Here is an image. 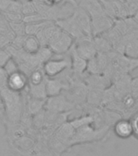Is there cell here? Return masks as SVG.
<instances>
[{
    "label": "cell",
    "instance_id": "obj_7",
    "mask_svg": "<svg viewBox=\"0 0 138 156\" xmlns=\"http://www.w3.org/2000/svg\"><path fill=\"white\" fill-rule=\"evenodd\" d=\"M74 45L78 54L87 61L94 58L97 55V51L93 41V37H86L76 41Z\"/></svg>",
    "mask_w": 138,
    "mask_h": 156
},
{
    "label": "cell",
    "instance_id": "obj_21",
    "mask_svg": "<svg viewBox=\"0 0 138 156\" xmlns=\"http://www.w3.org/2000/svg\"><path fill=\"white\" fill-rule=\"evenodd\" d=\"M1 14L5 17L9 23H19L24 22V15L21 13H11V12H2Z\"/></svg>",
    "mask_w": 138,
    "mask_h": 156
},
{
    "label": "cell",
    "instance_id": "obj_23",
    "mask_svg": "<svg viewBox=\"0 0 138 156\" xmlns=\"http://www.w3.org/2000/svg\"><path fill=\"white\" fill-rule=\"evenodd\" d=\"M3 69H4L5 72L7 73V74L8 76L19 70L18 63H17V62L16 61V59H15L14 58H12V57L10 58L9 60L7 61V63L5 64V66L3 67Z\"/></svg>",
    "mask_w": 138,
    "mask_h": 156
},
{
    "label": "cell",
    "instance_id": "obj_27",
    "mask_svg": "<svg viewBox=\"0 0 138 156\" xmlns=\"http://www.w3.org/2000/svg\"><path fill=\"white\" fill-rule=\"evenodd\" d=\"M130 121L133 129V136L138 139V111L132 116Z\"/></svg>",
    "mask_w": 138,
    "mask_h": 156
},
{
    "label": "cell",
    "instance_id": "obj_10",
    "mask_svg": "<svg viewBox=\"0 0 138 156\" xmlns=\"http://www.w3.org/2000/svg\"><path fill=\"white\" fill-rule=\"evenodd\" d=\"M79 6L83 7L91 18L107 14L100 0H80Z\"/></svg>",
    "mask_w": 138,
    "mask_h": 156
},
{
    "label": "cell",
    "instance_id": "obj_13",
    "mask_svg": "<svg viewBox=\"0 0 138 156\" xmlns=\"http://www.w3.org/2000/svg\"><path fill=\"white\" fill-rule=\"evenodd\" d=\"M67 87L61 80L56 78H46V90L48 97H53L60 94L63 89Z\"/></svg>",
    "mask_w": 138,
    "mask_h": 156
},
{
    "label": "cell",
    "instance_id": "obj_22",
    "mask_svg": "<svg viewBox=\"0 0 138 156\" xmlns=\"http://www.w3.org/2000/svg\"><path fill=\"white\" fill-rule=\"evenodd\" d=\"M11 29L14 32L16 36H24L26 35L25 33V23L19 22V23H9Z\"/></svg>",
    "mask_w": 138,
    "mask_h": 156
},
{
    "label": "cell",
    "instance_id": "obj_11",
    "mask_svg": "<svg viewBox=\"0 0 138 156\" xmlns=\"http://www.w3.org/2000/svg\"><path fill=\"white\" fill-rule=\"evenodd\" d=\"M114 132L119 138L125 139L133 136V129L130 119H118L114 124Z\"/></svg>",
    "mask_w": 138,
    "mask_h": 156
},
{
    "label": "cell",
    "instance_id": "obj_17",
    "mask_svg": "<svg viewBox=\"0 0 138 156\" xmlns=\"http://www.w3.org/2000/svg\"><path fill=\"white\" fill-rule=\"evenodd\" d=\"M93 41L97 49V53H107L112 50L111 43L102 35L94 37Z\"/></svg>",
    "mask_w": 138,
    "mask_h": 156
},
{
    "label": "cell",
    "instance_id": "obj_4",
    "mask_svg": "<svg viewBox=\"0 0 138 156\" xmlns=\"http://www.w3.org/2000/svg\"><path fill=\"white\" fill-rule=\"evenodd\" d=\"M91 19H92L93 37L104 34L106 32L110 30L114 26L115 21V20L107 14L101 15Z\"/></svg>",
    "mask_w": 138,
    "mask_h": 156
},
{
    "label": "cell",
    "instance_id": "obj_1",
    "mask_svg": "<svg viewBox=\"0 0 138 156\" xmlns=\"http://www.w3.org/2000/svg\"><path fill=\"white\" fill-rule=\"evenodd\" d=\"M22 94L10 90L7 85L0 87V98L3 105L4 117L10 121L17 122L21 119L25 109V101Z\"/></svg>",
    "mask_w": 138,
    "mask_h": 156
},
{
    "label": "cell",
    "instance_id": "obj_5",
    "mask_svg": "<svg viewBox=\"0 0 138 156\" xmlns=\"http://www.w3.org/2000/svg\"><path fill=\"white\" fill-rule=\"evenodd\" d=\"M7 86L10 90L16 92L23 93L26 91L29 86V76L22 71H17L8 76Z\"/></svg>",
    "mask_w": 138,
    "mask_h": 156
},
{
    "label": "cell",
    "instance_id": "obj_26",
    "mask_svg": "<svg viewBox=\"0 0 138 156\" xmlns=\"http://www.w3.org/2000/svg\"><path fill=\"white\" fill-rule=\"evenodd\" d=\"M130 90L131 94L135 98H138V76L135 79H133L130 81Z\"/></svg>",
    "mask_w": 138,
    "mask_h": 156
},
{
    "label": "cell",
    "instance_id": "obj_9",
    "mask_svg": "<svg viewBox=\"0 0 138 156\" xmlns=\"http://www.w3.org/2000/svg\"><path fill=\"white\" fill-rule=\"evenodd\" d=\"M73 107L72 103L68 102L63 95H57L53 97H48L46 101L45 108L52 113L68 111Z\"/></svg>",
    "mask_w": 138,
    "mask_h": 156
},
{
    "label": "cell",
    "instance_id": "obj_15",
    "mask_svg": "<svg viewBox=\"0 0 138 156\" xmlns=\"http://www.w3.org/2000/svg\"><path fill=\"white\" fill-rule=\"evenodd\" d=\"M46 99L34 98L29 95V98L25 102V110L29 111L30 114H37L45 107Z\"/></svg>",
    "mask_w": 138,
    "mask_h": 156
},
{
    "label": "cell",
    "instance_id": "obj_29",
    "mask_svg": "<svg viewBox=\"0 0 138 156\" xmlns=\"http://www.w3.org/2000/svg\"><path fill=\"white\" fill-rule=\"evenodd\" d=\"M0 117H4V109H3V105L1 98H0Z\"/></svg>",
    "mask_w": 138,
    "mask_h": 156
},
{
    "label": "cell",
    "instance_id": "obj_31",
    "mask_svg": "<svg viewBox=\"0 0 138 156\" xmlns=\"http://www.w3.org/2000/svg\"><path fill=\"white\" fill-rule=\"evenodd\" d=\"M16 1H19L20 2H27V1H29V0H16Z\"/></svg>",
    "mask_w": 138,
    "mask_h": 156
},
{
    "label": "cell",
    "instance_id": "obj_19",
    "mask_svg": "<svg viewBox=\"0 0 138 156\" xmlns=\"http://www.w3.org/2000/svg\"><path fill=\"white\" fill-rule=\"evenodd\" d=\"M46 80V76L42 68V66L37 68L29 75V85H37L41 84Z\"/></svg>",
    "mask_w": 138,
    "mask_h": 156
},
{
    "label": "cell",
    "instance_id": "obj_2",
    "mask_svg": "<svg viewBox=\"0 0 138 156\" xmlns=\"http://www.w3.org/2000/svg\"><path fill=\"white\" fill-rule=\"evenodd\" d=\"M55 23L63 31L69 34L71 37H73L74 40L78 41V40L86 37L73 14L66 18L56 20Z\"/></svg>",
    "mask_w": 138,
    "mask_h": 156
},
{
    "label": "cell",
    "instance_id": "obj_20",
    "mask_svg": "<svg viewBox=\"0 0 138 156\" xmlns=\"http://www.w3.org/2000/svg\"><path fill=\"white\" fill-rule=\"evenodd\" d=\"M126 8L129 17L133 16L138 11V0H119Z\"/></svg>",
    "mask_w": 138,
    "mask_h": 156
},
{
    "label": "cell",
    "instance_id": "obj_8",
    "mask_svg": "<svg viewBox=\"0 0 138 156\" xmlns=\"http://www.w3.org/2000/svg\"><path fill=\"white\" fill-rule=\"evenodd\" d=\"M74 44V38L63 30L62 34L55 41L48 46L54 54L62 55L70 51Z\"/></svg>",
    "mask_w": 138,
    "mask_h": 156
},
{
    "label": "cell",
    "instance_id": "obj_18",
    "mask_svg": "<svg viewBox=\"0 0 138 156\" xmlns=\"http://www.w3.org/2000/svg\"><path fill=\"white\" fill-rule=\"evenodd\" d=\"M51 21L46 20V21H41L38 23H30V24H25V33L26 35H34L37 36L39 33H41Z\"/></svg>",
    "mask_w": 138,
    "mask_h": 156
},
{
    "label": "cell",
    "instance_id": "obj_25",
    "mask_svg": "<svg viewBox=\"0 0 138 156\" xmlns=\"http://www.w3.org/2000/svg\"><path fill=\"white\" fill-rule=\"evenodd\" d=\"M12 56L5 49H0V68H3Z\"/></svg>",
    "mask_w": 138,
    "mask_h": 156
},
{
    "label": "cell",
    "instance_id": "obj_16",
    "mask_svg": "<svg viewBox=\"0 0 138 156\" xmlns=\"http://www.w3.org/2000/svg\"><path fill=\"white\" fill-rule=\"evenodd\" d=\"M28 93L30 97L38 99H46L48 96L46 94V80L41 84L37 85H29L28 86Z\"/></svg>",
    "mask_w": 138,
    "mask_h": 156
},
{
    "label": "cell",
    "instance_id": "obj_24",
    "mask_svg": "<svg viewBox=\"0 0 138 156\" xmlns=\"http://www.w3.org/2000/svg\"><path fill=\"white\" fill-rule=\"evenodd\" d=\"M41 1L48 6H58V5H63L65 3H70L76 7L79 5L76 0H41Z\"/></svg>",
    "mask_w": 138,
    "mask_h": 156
},
{
    "label": "cell",
    "instance_id": "obj_3",
    "mask_svg": "<svg viewBox=\"0 0 138 156\" xmlns=\"http://www.w3.org/2000/svg\"><path fill=\"white\" fill-rule=\"evenodd\" d=\"M71 65V59L50 58L43 63L42 68L47 77H55Z\"/></svg>",
    "mask_w": 138,
    "mask_h": 156
},
{
    "label": "cell",
    "instance_id": "obj_28",
    "mask_svg": "<svg viewBox=\"0 0 138 156\" xmlns=\"http://www.w3.org/2000/svg\"><path fill=\"white\" fill-rule=\"evenodd\" d=\"M13 1L14 0H0V13L7 12Z\"/></svg>",
    "mask_w": 138,
    "mask_h": 156
},
{
    "label": "cell",
    "instance_id": "obj_14",
    "mask_svg": "<svg viewBox=\"0 0 138 156\" xmlns=\"http://www.w3.org/2000/svg\"><path fill=\"white\" fill-rule=\"evenodd\" d=\"M41 48V45L37 36L26 35L23 45V50L29 54H36Z\"/></svg>",
    "mask_w": 138,
    "mask_h": 156
},
{
    "label": "cell",
    "instance_id": "obj_30",
    "mask_svg": "<svg viewBox=\"0 0 138 156\" xmlns=\"http://www.w3.org/2000/svg\"><path fill=\"white\" fill-rule=\"evenodd\" d=\"M132 17H133V19L136 20V22L138 24V11L135 13V15H134L133 16H132Z\"/></svg>",
    "mask_w": 138,
    "mask_h": 156
},
{
    "label": "cell",
    "instance_id": "obj_12",
    "mask_svg": "<svg viewBox=\"0 0 138 156\" xmlns=\"http://www.w3.org/2000/svg\"><path fill=\"white\" fill-rule=\"evenodd\" d=\"M71 51V66L73 67V71L78 74H82L85 71L87 70L88 61L82 58L78 54L75 48V45L73 44Z\"/></svg>",
    "mask_w": 138,
    "mask_h": 156
},
{
    "label": "cell",
    "instance_id": "obj_6",
    "mask_svg": "<svg viewBox=\"0 0 138 156\" xmlns=\"http://www.w3.org/2000/svg\"><path fill=\"white\" fill-rule=\"evenodd\" d=\"M73 15L76 20L78 24L80 25V29H82L85 36L93 37L92 19L90 14L83 7L78 5L77 7H75Z\"/></svg>",
    "mask_w": 138,
    "mask_h": 156
}]
</instances>
